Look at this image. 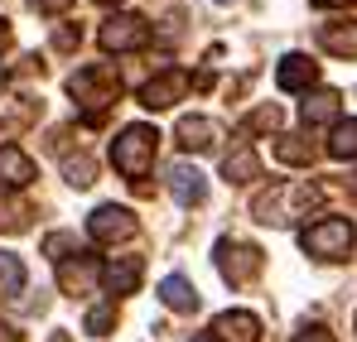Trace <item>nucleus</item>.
<instances>
[{
    "label": "nucleus",
    "instance_id": "obj_1",
    "mask_svg": "<svg viewBox=\"0 0 357 342\" xmlns=\"http://www.w3.org/2000/svg\"><path fill=\"white\" fill-rule=\"evenodd\" d=\"M68 92L77 97L87 125H102L107 111L116 107V97H121V77H116V68H107V63H87V68H77L68 77Z\"/></svg>",
    "mask_w": 357,
    "mask_h": 342
},
{
    "label": "nucleus",
    "instance_id": "obj_2",
    "mask_svg": "<svg viewBox=\"0 0 357 342\" xmlns=\"http://www.w3.org/2000/svg\"><path fill=\"white\" fill-rule=\"evenodd\" d=\"M314 208H319V188L314 183H275L271 193H256L251 217L266 222V227H290L299 217H309Z\"/></svg>",
    "mask_w": 357,
    "mask_h": 342
},
{
    "label": "nucleus",
    "instance_id": "obj_3",
    "mask_svg": "<svg viewBox=\"0 0 357 342\" xmlns=\"http://www.w3.org/2000/svg\"><path fill=\"white\" fill-rule=\"evenodd\" d=\"M155 145H160V130L135 121V125H126L116 140H112V164L140 188V178L155 169Z\"/></svg>",
    "mask_w": 357,
    "mask_h": 342
},
{
    "label": "nucleus",
    "instance_id": "obj_4",
    "mask_svg": "<svg viewBox=\"0 0 357 342\" xmlns=\"http://www.w3.org/2000/svg\"><path fill=\"white\" fill-rule=\"evenodd\" d=\"M353 222L348 217H324V222H314V227L299 231V246H304V256H319V261H343V256H353Z\"/></svg>",
    "mask_w": 357,
    "mask_h": 342
},
{
    "label": "nucleus",
    "instance_id": "obj_5",
    "mask_svg": "<svg viewBox=\"0 0 357 342\" xmlns=\"http://www.w3.org/2000/svg\"><path fill=\"white\" fill-rule=\"evenodd\" d=\"M213 261H218V275H222L227 285H251V280L261 275V265H266L261 246L237 241V236H222V241H218V251H213Z\"/></svg>",
    "mask_w": 357,
    "mask_h": 342
},
{
    "label": "nucleus",
    "instance_id": "obj_6",
    "mask_svg": "<svg viewBox=\"0 0 357 342\" xmlns=\"http://www.w3.org/2000/svg\"><path fill=\"white\" fill-rule=\"evenodd\" d=\"M97 44L107 54H135V49L150 44V24L140 15H107L102 29H97Z\"/></svg>",
    "mask_w": 357,
    "mask_h": 342
},
{
    "label": "nucleus",
    "instance_id": "obj_7",
    "mask_svg": "<svg viewBox=\"0 0 357 342\" xmlns=\"http://www.w3.org/2000/svg\"><path fill=\"white\" fill-rule=\"evenodd\" d=\"M188 87H193V72H183V68H160V72L140 87V107H145V111H169L174 102L188 97Z\"/></svg>",
    "mask_w": 357,
    "mask_h": 342
},
{
    "label": "nucleus",
    "instance_id": "obj_8",
    "mask_svg": "<svg viewBox=\"0 0 357 342\" xmlns=\"http://www.w3.org/2000/svg\"><path fill=\"white\" fill-rule=\"evenodd\" d=\"M87 236H92L97 246L130 241V236H135V212H130V208H116V203H102V208L87 217Z\"/></svg>",
    "mask_w": 357,
    "mask_h": 342
},
{
    "label": "nucleus",
    "instance_id": "obj_9",
    "mask_svg": "<svg viewBox=\"0 0 357 342\" xmlns=\"http://www.w3.org/2000/svg\"><path fill=\"white\" fill-rule=\"evenodd\" d=\"M165 183H169V193H174L178 208H198V203H208V178L198 164H188V160H178L165 169Z\"/></svg>",
    "mask_w": 357,
    "mask_h": 342
},
{
    "label": "nucleus",
    "instance_id": "obj_10",
    "mask_svg": "<svg viewBox=\"0 0 357 342\" xmlns=\"http://www.w3.org/2000/svg\"><path fill=\"white\" fill-rule=\"evenodd\" d=\"M102 280V261L87 256V251H73L59 261V285L63 294H92V285Z\"/></svg>",
    "mask_w": 357,
    "mask_h": 342
},
{
    "label": "nucleus",
    "instance_id": "obj_11",
    "mask_svg": "<svg viewBox=\"0 0 357 342\" xmlns=\"http://www.w3.org/2000/svg\"><path fill=\"white\" fill-rule=\"evenodd\" d=\"M213 338L218 342H261V318L246 309H227L213 318Z\"/></svg>",
    "mask_w": 357,
    "mask_h": 342
},
{
    "label": "nucleus",
    "instance_id": "obj_12",
    "mask_svg": "<svg viewBox=\"0 0 357 342\" xmlns=\"http://www.w3.org/2000/svg\"><path fill=\"white\" fill-rule=\"evenodd\" d=\"M174 140L183 150H193V155H203V150H213L218 140H222V125L218 121H208V116H183L174 125Z\"/></svg>",
    "mask_w": 357,
    "mask_h": 342
},
{
    "label": "nucleus",
    "instance_id": "obj_13",
    "mask_svg": "<svg viewBox=\"0 0 357 342\" xmlns=\"http://www.w3.org/2000/svg\"><path fill=\"white\" fill-rule=\"evenodd\" d=\"M39 178V169H34V160L20 150V145H0V188H29Z\"/></svg>",
    "mask_w": 357,
    "mask_h": 342
},
{
    "label": "nucleus",
    "instance_id": "obj_14",
    "mask_svg": "<svg viewBox=\"0 0 357 342\" xmlns=\"http://www.w3.org/2000/svg\"><path fill=\"white\" fill-rule=\"evenodd\" d=\"M275 82H280L285 92H309V87L319 82V63L309 54H285L280 68H275Z\"/></svg>",
    "mask_w": 357,
    "mask_h": 342
},
{
    "label": "nucleus",
    "instance_id": "obj_15",
    "mask_svg": "<svg viewBox=\"0 0 357 342\" xmlns=\"http://www.w3.org/2000/svg\"><path fill=\"white\" fill-rule=\"evenodd\" d=\"M140 280H145V261L140 256H116L112 265H102V285L112 294H135Z\"/></svg>",
    "mask_w": 357,
    "mask_h": 342
},
{
    "label": "nucleus",
    "instance_id": "obj_16",
    "mask_svg": "<svg viewBox=\"0 0 357 342\" xmlns=\"http://www.w3.org/2000/svg\"><path fill=\"white\" fill-rule=\"evenodd\" d=\"M222 178L237 183V188L256 183V178H261V160H256V150H251V145H237V150L222 160Z\"/></svg>",
    "mask_w": 357,
    "mask_h": 342
},
{
    "label": "nucleus",
    "instance_id": "obj_17",
    "mask_svg": "<svg viewBox=\"0 0 357 342\" xmlns=\"http://www.w3.org/2000/svg\"><path fill=\"white\" fill-rule=\"evenodd\" d=\"M319 44L338 58H357V20H333L319 29Z\"/></svg>",
    "mask_w": 357,
    "mask_h": 342
},
{
    "label": "nucleus",
    "instance_id": "obj_18",
    "mask_svg": "<svg viewBox=\"0 0 357 342\" xmlns=\"http://www.w3.org/2000/svg\"><path fill=\"white\" fill-rule=\"evenodd\" d=\"M160 304L174 309V313H193L198 309V289H193V280H183V275H165L160 280Z\"/></svg>",
    "mask_w": 357,
    "mask_h": 342
},
{
    "label": "nucleus",
    "instance_id": "obj_19",
    "mask_svg": "<svg viewBox=\"0 0 357 342\" xmlns=\"http://www.w3.org/2000/svg\"><path fill=\"white\" fill-rule=\"evenodd\" d=\"M299 116H304V125L338 121V92H333V87H328V92H309V97L299 102Z\"/></svg>",
    "mask_w": 357,
    "mask_h": 342
},
{
    "label": "nucleus",
    "instance_id": "obj_20",
    "mask_svg": "<svg viewBox=\"0 0 357 342\" xmlns=\"http://www.w3.org/2000/svg\"><path fill=\"white\" fill-rule=\"evenodd\" d=\"M275 160L280 164H314L319 160V145L309 135H280L275 140Z\"/></svg>",
    "mask_w": 357,
    "mask_h": 342
},
{
    "label": "nucleus",
    "instance_id": "obj_21",
    "mask_svg": "<svg viewBox=\"0 0 357 342\" xmlns=\"http://www.w3.org/2000/svg\"><path fill=\"white\" fill-rule=\"evenodd\" d=\"M328 155H333V160H357V116H348V121L333 125V135H328Z\"/></svg>",
    "mask_w": 357,
    "mask_h": 342
},
{
    "label": "nucleus",
    "instance_id": "obj_22",
    "mask_svg": "<svg viewBox=\"0 0 357 342\" xmlns=\"http://www.w3.org/2000/svg\"><path fill=\"white\" fill-rule=\"evenodd\" d=\"M15 294H24V261L0 251V299H15Z\"/></svg>",
    "mask_w": 357,
    "mask_h": 342
},
{
    "label": "nucleus",
    "instance_id": "obj_23",
    "mask_svg": "<svg viewBox=\"0 0 357 342\" xmlns=\"http://www.w3.org/2000/svg\"><path fill=\"white\" fill-rule=\"evenodd\" d=\"M29 217H34V208L24 203V198H0V231H24L29 227Z\"/></svg>",
    "mask_w": 357,
    "mask_h": 342
},
{
    "label": "nucleus",
    "instance_id": "obj_24",
    "mask_svg": "<svg viewBox=\"0 0 357 342\" xmlns=\"http://www.w3.org/2000/svg\"><path fill=\"white\" fill-rule=\"evenodd\" d=\"M63 178H68L73 188L97 183V160H92V155H68V160H63Z\"/></svg>",
    "mask_w": 357,
    "mask_h": 342
},
{
    "label": "nucleus",
    "instance_id": "obj_25",
    "mask_svg": "<svg viewBox=\"0 0 357 342\" xmlns=\"http://www.w3.org/2000/svg\"><path fill=\"white\" fill-rule=\"evenodd\" d=\"M82 328H87L92 338H107V333L116 328V304H92L87 318H82Z\"/></svg>",
    "mask_w": 357,
    "mask_h": 342
},
{
    "label": "nucleus",
    "instance_id": "obj_26",
    "mask_svg": "<svg viewBox=\"0 0 357 342\" xmlns=\"http://www.w3.org/2000/svg\"><path fill=\"white\" fill-rule=\"evenodd\" d=\"M280 125V107H256V111L241 121V135H256V130H275Z\"/></svg>",
    "mask_w": 357,
    "mask_h": 342
},
{
    "label": "nucleus",
    "instance_id": "obj_27",
    "mask_svg": "<svg viewBox=\"0 0 357 342\" xmlns=\"http://www.w3.org/2000/svg\"><path fill=\"white\" fill-rule=\"evenodd\" d=\"M44 251H49L54 261H63V251H77V236H68V231H54V236L44 241Z\"/></svg>",
    "mask_w": 357,
    "mask_h": 342
},
{
    "label": "nucleus",
    "instance_id": "obj_28",
    "mask_svg": "<svg viewBox=\"0 0 357 342\" xmlns=\"http://www.w3.org/2000/svg\"><path fill=\"white\" fill-rule=\"evenodd\" d=\"M54 49H59V54L77 49V24H59V29H54Z\"/></svg>",
    "mask_w": 357,
    "mask_h": 342
},
{
    "label": "nucleus",
    "instance_id": "obj_29",
    "mask_svg": "<svg viewBox=\"0 0 357 342\" xmlns=\"http://www.w3.org/2000/svg\"><path fill=\"white\" fill-rule=\"evenodd\" d=\"M295 342H333V333L324 328V323H309V328H299Z\"/></svg>",
    "mask_w": 357,
    "mask_h": 342
},
{
    "label": "nucleus",
    "instance_id": "obj_30",
    "mask_svg": "<svg viewBox=\"0 0 357 342\" xmlns=\"http://www.w3.org/2000/svg\"><path fill=\"white\" fill-rule=\"evenodd\" d=\"M73 0H34V10H44V15H63Z\"/></svg>",
    "mask_w": 357,
    "mask_h": 342
},
{
    "label": "nucleus",
    "instance_id": "obj_31",
    "mask_svg": "<svg viewBox=\"0 0 357 342\" xmlns=\"http://www.w3.org/2000/svg\"><path fill=\"white\" fill-rule=\"evenodd\" d=\"M0 342H24V338H20V333H15L10 323H0Z\"/></svg>",
    "mask_w": 357,
    "mask_h": 342
},
{
    "label": "nucleus",
    "instance_id": "obj_32",
    "mask_svg": "<svg viewBox=\"0 0 357 342\" xmlns=\"http://www.w3.org/2000/svg\"><path fill=\"white\" fill-rule=\"evenodd\" d=\"M314 5H328V10H338V5H357V0H314Z\"/></svg>",
    "mask_w": 357,
    "mask_h": 342
},
{
    "label": "nucleus",
    "instance_id": "obj_33",
    "mask_svg": "<svg viewBox=\"0 0 357 342\" xmlns=\"http://www.w3.org/2000/svg\"><path fill=\"white\" fill-rule=\"evenodd\" d=\"M49 342H68V338H63V333H54V338H49Z\"/></svg>",
    "mask_w": 357,
    "mask_h": 342
},
{
    "label": "nucleus",
    "instance_id": "obj_34",
    "mask_svg": "<svg viewBox=\"0 0 357 342\" xmlns=\"http://www.w3.org/2000/svg\"><path fill=\"white\" fill-rule=\"evenodd\" d=\"M97 5H121V0H97Z\"/></svg>",
    "mask_w": 357,
    "mask_h": 342
},
{
    "label": "nucleus",
    "instance_id": "obj_35",
    "mask_svg": "<svg viewBox=\"0 0 357 342\" xmlns=\"http://www.w3.org/2000/svg\"><path fill=\"white\" fill-rule=\"evenodd\" d=\"M0 77H5V63H0Z\"/></svg>",
    "mask_w": 357,
    "mask_h": 342
},
{
    "label": "nucleus",
    "instance_id": "obj_36",
    "mask_svg": "<svg viewBox=\"0 0 357 342\" xmlns=\"http://www.w3.org/2000/svg\"><path fill=\"white\" fill-rule=\"evenodd\" d=\"M218 5H232V0H218Z\"/></svg>",
    "mask_w": 357,
    "mask_h": 342
}]
</instances>
